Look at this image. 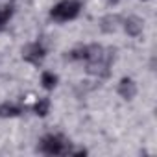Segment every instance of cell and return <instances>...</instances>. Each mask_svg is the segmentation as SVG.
Wrapping results in <instances>:
<instances>
[{"mask_svg": "<svg viewBox=\"0 0 157 157\" xmlns=\"http://www.w3.org/2000/svg\"><path fill=\"white\" fill-rule=\"evenodd\" d=\"M39 151L46 155H67L70 153V142L57 133H48L39 140Z\"/></svg>", "mask_w": 157, "mask_h": 157, "instance_id": "6da1fadb", "label": "cell"}, {"mask_svg": "<svg viewBox=\"0 0 157 157\" xmlns=\"http://www.w3.org/2000/svg\"><path fill=\"white\" fill-rule=\"evenodd\" d=\"M82 11V2L78 0H61L50 10V17L57 22H68L74 21Z\"/></svg>", "mask_w": 157, "mask_h": 157, "instance_id": "7a4b0ae2", "label": "cell"}, {"mask_svg": "<svg viewBox=\"0 0 157 157\" xmlns=\"http://www.w3.org/2000/svg\"><path fill=\"white\" fill-rule=\"evenodd\" d=\"M44 56H46V48H44V44L39 43V41L30 43V44L22 50L24 61H28V63H32V65H39V63L44 59Z\"/></svg>", "mask_w": 157, "mask_h": 157, "instance_id": "3957f363", "label": "cell"}, {"mask_svg": "<svg viewBox=\"0 0 157 157\" xmlns=\"http://www.w3.org/2000/svg\"><path fill=\"white\" fill-rule=\"evenodd\" d=\"M118 94L124 100H133L137 94V83L131 80V78H122L118 83Z\"/></svg>", "mask_w": 157, "mask_h": 157, "instance_id": "277c9868", "label": "cell"}, {"mask_svg": "<svg viewBox=\"0 0 157 157\" xmlns=\"http://www.w3.org/2000/svg\"><path fill=\"white\" fill-rule=\"evenodd\" d=\"M22 115V107L13 102H4L0 104V118H15Z\"/></svg>", "mask_w": 157, "mask_h": 157, "instance_id": "5b68a950", "label": "cell"}, {"mask_svg": "<svg viewBox=\"0 0 157 157\" xmlns=\"http://www.w3.org/2000/svg\"><path fill=\"white\" fill-rule=\"evenodd\" d=\"M142 21L140 19H137V17H129V19H126L124 21V30L128 32V35H131V37H139L140 33H142Z\"/></svg>", "mask_w": 157, "mask_h": 157, "instance_id": "8992f818", "label": "cell"}, {"mask_svg": "<svg viewBox=\"0 0 157 157\" xmlns=\"http://www.w3.org/2000/svg\"><path fill=\"white\" fill-rule=\"evenodd\" d=\"M13 13H15L13 4H4V6H0V32H2V30L10 24Z\"/></svg>", "mask_w": 157, "mask_h": 157, "instance_id": "52a82bcc", "label": "cell"}, {"mask_svg": "<svg viewBox=\"0 0 157 157\" xmlns=\"http://www.w3.org/2000/svg\"><path fill=\"white\" fill-rule=\"evenodd\" d=\"M33 113L37 117H46L50 113V100L48 98H39L35 104H33Z\"/></svg>", "mask_w": 157, "mask_h": 157, "instance_id": "ba28073f", "label": "cell"}, {"mask_svg": "<svg viewBox=\"0 0 157 157\" xmlns=\"http://www.w3.org/2000/svg\"><path fill=\"white\" fill-rule=\"evenodd\" d=\"M41 83H43V87H44L46 91H52V89L57 85V76H56L54 72L44 70V72L41 74Z\"/></svg>", "mask_w": 157, "mask_h": 157, "instance_id": "9c48e42d", "label": "cell"}, {"mask_svg": "<svg viewBox=\"0 0 157 157\" xmlns=\"http://www.w3.org/2000/svg\"><path fill=\"white\" fill-rule=\"evenodd\" d=\"M109 2H118V0H109Z\"/></svg>", "mask_w": 157, "mask_h": 157, "instance_id": "30bf717a", "label": "cell"}]
</instances>
